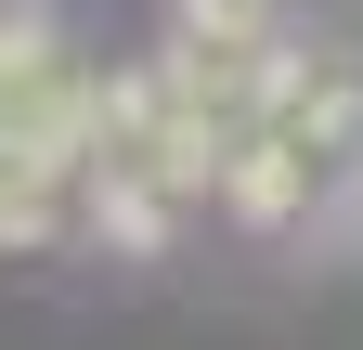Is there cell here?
Segmentation results:
<instances>
[{"label": "cell", "instance_id": "obj_1", "mask_svg": "<svg viewBox=\"0 0 363 350\" xmlns=\"http://www.w3.org/2000/svg\"><path fill=\"white\" fill-rule=\"evenodd\" d=\"M91 91H104V78H78V52L39 13H0V130H13V143H65L78 156Z\"/></svg>", "mask_w": 363, "mask_h": 350}, {"label": "cell", "instance_id": "obj_2", "mask_svg": "<svg viewBox=\"0 0 363 350\" xmlns=\"http://www.w3.org/2000/svg\"><path fill=\"white\" fill-rule=\"evenodd\" d=\"M182 13H220V26H272V0H182Z\"/></svg>", "mask_w": 363, "mask_h": 350}]
</instances>
